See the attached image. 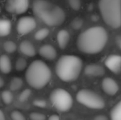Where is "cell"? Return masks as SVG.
Instances as JSON below:
<instances>
[{"label": "cell", "mask_w": 121, "mask_h": 120, "mask_svg": "<svg viewBox=\"0 0 121 120\" xmlns=\"http://www.w3.org/2000/svg\"><path fill=\"white\" fill-rule=\"evenodd\" d=\"M108 40V33L102 26H92L82 32L77 40V46L82 53L98 54L105 48Z\"/></svg>", "instance_id": "obj_1"}, {"label": "cell", "mask_w": 121, "mask_h": 120, "mask_svg": "<svg viewBox=\"0 0 121 120\" xmlns=\"http://www.w3.org/2000/svg\"><path fill=\"white\" fill-rule=\"evenodd\" d=\"M32 8L34 13L47 26H60L65 21L66 15L63 8L47 0H35Z\"/></svg>", "instance_id": "obj_2"}, {"label": "cell", "mask_w": 121, "mask_h": 120, "mask_svg": "<svg viewBox=\"0 0 121 120\" xmlns=\"http://www.w3.org/2000/svg\"><path fill=\"white\" fill-rule=\"evenodd\" d=\"M82 69V61L78 56L64 55L55 65V72L63 82H71L77 80Z\"/></svg>", "instance_id": "obj_3"}, {"label": "cell", "mask_w": 121, "mask_h": 120, "mask_svg": "<svg viewBox=\"0 0 121 120\" xmlns=\"http://www.w3.org/2000/svg\"><path fill=\"white\" fill-rule=\"evenodd\" d=\"M51 71L44 61L35 60L26 71V81L30 87L36 90L44 88L51 79Z\"/></svg>", "instance_id": "obj_4"}, {"label": "cell", "mask_w": 121, "mask_h": 120, "mask_svg": "<svg viewBox=\"0 0 121 120\" xmlns=\"http://www.w3.org/2000/svg\"><path fill=\"white\" fill-rule=\"evenodd\" d=\"M99 10L104 21L114 29L121 26V0H99Z\"/></svg>", "instance_id": "obj_5"}, {"label": "cell", "mask_w": 121, "mask_h": 120, "mask_svg": "<svg viewBox=\"0 0 121 120\" xmlns=\"http://www.w3.org/2000/svg\"><path fill=\"white\" fill-rule=\"evenodd\" d=\"M49 99L54 107L59 112H67L73 106V97L67 91L61 88L54 89L49 95Z\"/></svg>", "instance_id": "obj_6"}, {"label": "cell", "mask_w": 121, "mask_h": 120, "mask_svg": "<svg viewBox=\"0 0 121 120\" xmlns=\"http://www.w3.org/2000/svg\"><path fill=\"white\" fill-rule=\"evenodd\" d=\"M77 100L80 104H83L86 107L92 109H102L105 105L104 99L96 92L82 89L77 93Z\"/></svg>", "instance_id": "obj_7"}, {"label": "cell", "mask_w": 121, "mask_h": 120, "mask_svg": "<svg viewBox=\"0 0 121 120\" xmlns=\"http://www.w3.org/2000/svg\"><path fill=\"white\" fill-rule=\"evenodd\" d=\"M36 27V21L32 17L26 16L21 17L17 24V33L21 35H25L34 30Z\"/></svg>", "instance_id": "obj_8"}, {"label": "cell", "mask_w": 121, "mask_h": 120, "mask_svg": "<svg viewBox=\"0 0 121 120\" xmlns=\"http://www.w3.org/2000/svg\"><path fill=\"white\" fill-rule=\"evenodd\" d=\"M29 8V0H8L6 10L10 13L22 14Z\"/></svg>", "instance_id": "obj_9"}, {"label": "cell", "mask_w": 121, "mask_h": 120, "mask_svg": "<svg viewBox=\"0 0 121 120\" xmlns=\"http://www.w3.org/2000/svg\"><path fill=\"white\" fill-rule=\"evenodd\" d=\"M105 64L106 67L114 73L121 72V56L117 54H112L105 59Z\"/></svg>", "instance_id": "obj_10"}, {"label": "cell", "mask_w": 121, "mask_h": 120, "mask_svg": "<svg viewBox=\"0 0 121 120\" xmlns=\"http://www.w3.org/2000/svg\"><path fill=\"white\" fill-rule=\"evenodd\" d=\"M102 90L108 95H115L119 91V85L114 79L110 77H105L101 82Z\"/></svg>", "instance_id": "obj_11"}, {"label": "cell", "mask_w": 121, "mask_h": 120, "mask_svg": "<svg viewBox=\"0 0 121 120\" xmlns=\"http://www.w3.org/2000/svg\"><path fill=\"white\" fill-rule=\"evenodd\" d=\"M84 73L87 77H101L105 74V68L100 64H89L84 68Z\"/></svg>", "instance_id": "obj_12"}, {"label": "cell", "mask_w": 121, "mask_h": 120, "mask_svg": "<svg viewBox=\"0 0 121 120\" xmlns=\"http://www.w3.org/2000/svg\"><path fill=\"white\" fill-rule=\"evenodd\" d=\"M39 54L44 58L49 61L54 60L57 57V51L55 48L50 45H44L39 50Z\"/></svg>", "instance_id": "obj_13"}, {"label": "cell", "mask_w": 121, "mask_h": 120, "mask_svg": "<svg viewBox=\"0 0 121 120\" xmlns=\"http://www.w3.org/2000/svg\"><path fill=\"white\" fill-rule=\"evenodd\" d=\"M19 50L22 54L27 57H34L36 54L34 45L29 40H23L19 45Z\"/></svg>", "instance_id": "obj_14"}, {"label": "cell", "mask_w": 121, "mask_h": 120, "mask_svg": "<svg viewBox=\"0 0 121 120\" xmlns=\"http://www.w3.org/2000/svg\"><path fill=\"white\" fill-rule=\"evenodd\" d=\"M70 40V35L69 31L66 30H60L57 34V42L58 45L61 50H64L69 45Z\"/></svg>", "instance_id": "obj_15"}, {"label": "cell", "mask_w": 121, "mask_h": 120, "mask_svg": "<svg viewBox=\"0 0 121 120\" xmlns=\"http://www.w3.org/2000/svg\"><path fill=\"white\" fill-rule=\"evenodd\" d=\"M12 62L10 58L6 54L0 56V71L3 73L8 74L12 71Z\"/></svg>", "instance_id": "obj_16"}, {"label": "cell", "mask_w": 121, "mask_h": 120, "mask_svg": "<svg viewBox=\"0 0 121 120\" xmlns=\"http://www.w3.org/2000/svg\"><path fill=\"white\" fill-rule=\"evenodd\" d=\"M12 30V23L8 19H0V37H5Z\"/></svg>", "instance_id": "obj_17"}, {"label": "cell", "mask_w": 121, "mask_h": 120, "mask_svg": "<svg viewBox=\"0 0 121 120\" xmlns=\"http://www.w3.org/2000/svg\"><path fill=\"white\" fill-rule=\"evenodd\" d=\"M110 119L113 120H121V100L117 103L111 109Z\"/></svg>", "instance_id": "obj_18"}, {"label": "cell", "mask_w": 121, "mask_h": 120, "mask_svg": "<svg viewBox=\"0 0 121 120\" xmlns=\"http://www.w3.org/2000/svg\"><path fill=\"white\" fill-rule=\"evenodd\" d=\"M23 85V81L22 78H20V77H13V79L11 80V82H10V89H11L12 91H18L19 89H21V87H22Z\"/></svg>", "instance_id": "obj_19"}, {"label": "cell", "mask_w": 121, "mask_h": 120, "mask_svg": "<svg viewBox=\"0 0 121 120\" xmlns=\"http://www.w3.org/2000/svg\"><path fill=\"white\" fill-rule=\"evenodd\" d=\"M1 97L5 104H10L13 101V95L9 91H3L1 93Z\"/></svg>", "instance_id": "obj_20"}, {"label": "cell", "mask_w": 121, "mask_h": 120, "mask_svg": "<svg viewBox=\"0 0 121 120\" xmlns=\"http://www.w3.org/2000/svg\"><path fill=\"white\" fill-rule=\"evenodd\" d=\"M3 50L8 54H13L16 51L17 45L12 40H8V41L4 42V44H3Z\"/></svg>", "instance_id": "obj_21"}, {"label": "cell", "mask_w": 121, "mask_h": 120, "mask_svg": "<svg viewBox=\"0 0 121 120\" xmlns=\"http://www.w3.org/2000/svg\"><path fill=\"white\" fill-rule=\"evenodd\" d=\"M49 34V30L48 28H42L35 34V39L36 40H43L48 36Z\"/></svg>", "instance_id": "obj_22"}, {"label": "cell", "mask_w": 121, "mask_h": 120, "mask_svg": "<svg viewBox=\"0 0 121 120\" xmlns=\"http://www.w3.org/2000/svg\"><path fill=\"white\" fill-rule=\"evenodd\" d=\"M27 66V62L25 58H18L17 60L16 61V64H15V68H16L17 71L18 72H21V71H23L24 69H26Z\"/></svg>", "instance_id": "obj_23"}, {"label": "cell", "mask_w": 121, "mask_h": 120, "mask_svg": "<svg viewBox=\"0 0 121 120\" xmlns=\"http://www.w3.org/2000/svg\"><path fill=\"white\" fill-rule=\"evenodd\" d=\"M31 95V91L30 89H26L20 94V95L18 96V100L21 103H24L27 99H29V97Z\"/></svg>", "instance_id": "obj_24"}, {"label": "cell", "mask_w": 121, "mask_h": 120, "mask_svg": "<svg viewBox=\"0 0 121 120\" xmlns=\"http://www.w3.org/2000/svg\"><path fill=\"white\" fill-rule=\"evenodd\" d=\"M83 23H84V21H83V20L82 19V18L77 17L72 21V22H71V26H72V28H73L74 30H79L82 27Z\"/></svg>", "instance_id": "obj_25"}, {"label": "cell", "mask_w": 121, "mask_h": 120, "mask_svg": "<svg viewBox=\"0 0 121 120\" xmlns=\"http://www.w3.org/2000/svg\"><path fill=\"white\" fill-rule=\"evenodd\" d=\"M31 120H45L46 119V116L45 114H41V113H38V112H32L29 115Z\"/></svg>", "instance_id": "obj_26"}, {"label": "cell", "mask_w": 121, "mask_h": 120, "mask_svg": "<svg viewBox=\"0 0 121 120\" xmlns=\"http://www.w3.org/2000/svg\"><path fill=\"white\" fill-rule=\"evenodd\" d=\"M11 116V119H13V120H25L26 118L25 116L23 115V114L22 112L18 110H14L10 114Z\"/></svg>", "instance_id": "obj_27"}, {"label": "cell", "mask_w": 121, "mask_h": 120, "mask_svg": "<svg viewBox=\"0 0 121 120\" xmlns=\"http://www.w3.org/2000/svg\"><path fill=\"white\" fill-rule=\"evenodd\" d=\"M69 6L74 11H78L81 8V0H68Z\"/></svg>", "instance_id": "obj_28"}, {"label": "cell", "mask_w": 121, "mask_h": 120, "mask_svg": "<svg viewBox=\"0 0 121 120\" xmlns=\"http://www.w3.org/2000/svg\"><path fill=\"white\" fill-rule=\"evenodd\" d=\"M32 104H34L35 106H36V107H39V108H42V109H44V108H46L47 107V102L45 99H35V100L33 101V103Z\"/></svg>", "instance_id": "obj_29"}, {"label": "cell", "mask_w": 121, "mask_h": 120, "mask_svg": "<svg viewBox=\"0 0 121 120\" xmlns=\"http://www.w3.org/2000/svg\"><path fill=\"white\" fill-rule=\"evenodd\" d=\"M49 120H59L60 119V117L57 114H53V115L49 116Z\"/></svg>", "instance_id": "obj_30"}, {"label": "cell", "mask_w": 121, "mask_h": 120, "mask_svg": "<svg viewBox=\"0 0 121 120\" xmlns=\"http://www.w3.org/2000/svg\"><path fill=\"white\" fill-rule=\"evenodd\" d=\"M115 41H116V44H117V45H118V47L121 50V35L118 36L115 39Z\"/></svg>", "instance_id": "obj_31"}, {"label": "cell", "mask_w": 121, "mask_h": 120, "mask_svg": "<svg viewBox=\"0 0 121 120\" xmlns=\"http://www.w3.org/2000/svg\"><path fill=\"white\" fill-rule=\"evenodd\" d=\"M94 119H96V120H107L108 119V118L105 117V116H103V115H100V116H96V117H95Z\"/></svg>", "instance_id": "obj_32"}, {"label": "cell", "mask_w": 121, "mask_h": 120, "mask_svg": "<svg viewBox=\"0 0 121 120\" xmlns=\"http://www.w3.org/2000/svg\"><path fill=\"white\" fill-rule=\"evenodd\" d=\"M4 119H5V115L3 111L0 109V120H4Z\"/></svg>", "instance_id": "obj_33"}, {"label": "cell", "mask_w": 121, "mask_h": 120, "mask_svg": "<svg viewBox=\"0 0 121 120\" xmlns=\"http://www.w3.org/2000/svg\"><path fill=\"white\" fill-rule=\"evenodd\" d=\"M3 86H4V81H3V77H0V88H2Z\"/></svg>", "instance_id": "obj_34"}, {"label": "cell", "mask_w": 121, "mask_h": 120, "mask_svg": "<svg viewBox=\"0 0 121 120\" xmlns=\"http://www.w3.org/2000/svg\"><path fill=\"white\" fill-rule=\"evenodd\" d=\"M0 99H1V95H0Z\"/></svg>", "instance_id": "obj_35"}]
</instances>
